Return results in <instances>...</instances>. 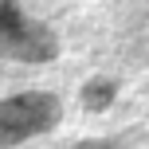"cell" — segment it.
<instances>
[{
	"label": "cell",
	"instance_id": "cell-1",
	"mask_svg": "<svg viewBox=\"0 0 149 149\" xmlns=\"http://www.w3.org/2000/svg\"><path fill=\"white\" fill-rule=\"evenodd\" d=\"M59 122V102L51 94H16L8 102H0V149H12L28 137L43 134Z\"/></svg>",
	"mask_w": 149,
	"mask_h": 149
},
{
	"label": "cell",
	"instance_id": "cell-2",
	"mask_svg": "<svg viewBox=\"0 0 149 149\" xmlns=\"http://www.w3.org/2000/svg\"><path fill=\"white\" fill-rule=\"evenodd\" d=\"M0 55H16V59H51L55 55V39L43 24L24 20V12L12 0H0Z\"/></svg>",
	"mask_w": 149,
	"mask_h": 149
},
{
	"label": "cell",
	"instance_id": "cell-3",
	"mask_svg": "<svg viewBox=\"0 0 149 149\" xmlns=\"http://www.w3.org/2000/svg\"><path fill=\"white\" fill-rule=\"evenodd\" d=\"M82 102L90 106V110H102V106L114 102V82H90L86 94H82Z\"/></svg>",
	"mask_w": 149,
	"mask_h": 149
},
{
	"label": "cell",
	"instance_id": "cell-4",
	"mask_svg": "<svg viewBox=\"0 0 149 149\" xmlns=\"http://www.w3.org/2000/svg\"><path fill=\"white\" fill-rule=\"evenodd\" d=\"M79 149H114V145H110V141H82Z\"/></svg>",
	"mask_w": 149,
	"mask_h": 149
}]
</instances>
